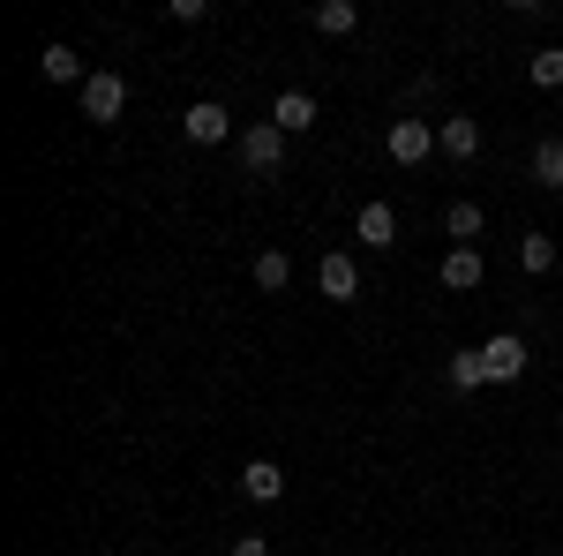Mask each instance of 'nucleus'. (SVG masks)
<instances>
[{
    "label": "nucleus",
    "mask_w": 563,
    "mask_h": 556,
    "mask_svg": "<svg viewBox=\"0 0 563 556\" xmlns=\"http://www.w3.org/2000/svg\"><path fill=\"white\" fill-rule=\"evenodd\" d=\"M353 241H361V249H390V241H398V211H390V204H361Z\"/></svg>",
    "instance_id": "nucleus-8"
},
{
    "label": "nucleus",
    "mask_w": 563,
    "mask_h": 556,
    "mask_svg": "<svg viewBox=\"0 0 563 556\" xmlns=\"http://www.w3.org/2000/svg\"><path fill=\"white\" fill-rule=\"evenodd\" d=\"M316 286H323V301H353L361 294V263H353L346 249H331V257L316 263Z\"/></svg>",
    "instance_id": "nucleus-5"
},
{
    "label": "nucleus",
    "mask_w": 563,
    "mask_h": 556,
    "mask_svg": "<svg viewBox=\"0 0 563 556\" xmlns=\"http://www.w3.org/2000/svg\"><path fill=\"white\" fill-rule=\"evenodd\" d=\"M384 151L398 159V166H421V159H435V121H390V135H384Z\"/></svg>",
    "instance_id": "nucleus-1"
},
{
    "label": "nucleus",
    "mask_w": 563,
    "mask_h": 556,
    "mask_svg": "<svg viewBox=\"0 0 563 556\" xmlns=\"http://www.w3.org/2000/svg\"><path fill=\"white\" fill-rule=\"evenodd\" d=\"M225 556H271V542H263V534H241V542H233Z\"/></svg>",
    "instance_id": "nucleus-20"
},
{
    "label": "nucleus",
    "mask_w": 563,
    "mask_h": 556,
    "mask_svg": "<svg viewBox=\"0 0 563 556\" xmlns=\"http://www.w3.org/2000/svg\"><path fill=\"white\" fill-rule=\"evenodd\" d=\"M481 361H488V384H519L526 377V339L519 331H496V339L481 346Z\"/></svg>",
    "instance_id": "nucleus-3"
},
{
    "label": "nucleus",
    "mask_w": 563,
    "mask_h": 556,
    "mask_svg": "<svg viewBox=\"0 0 563 556\" xmlns=\"http://www.w3.org/2000/svg\"><path fill=\"white\" fill-rule=\"evenodd\" d=\"M481 226H488V218H481V204H466V196H459V204L443 211V233H451L459 249H474V241H481Z\"/></svg>",
    "instance_id": "nucleus-13"
},
{
    "label": "nucleus",
    "mask_w": 563,
    "mask_h": 556,
    "mask_svg": "<svg viewBox=\"0 0 563 556\" xmlns=\"http://www.w3.org/2000/svg\"><path fill=\"white\" fill-rule=\"evenodd\" d=\"M353 23H361V8H353V0H323V8H316V31H323V39H346Z\"/></svg>",
    "instance_id": "nucleus-16"
},
{
    "label": "nucleus",
    "mask_w": 563,
    "mask_h": 556,
    "mask_svg": "<svg viewBox=\"0 0 563 556\" xmlns=\"http://www.w3.org/2000/svg\"><path fill=\"white\" fill-rule=\"evenodd\" d=\"M271 121H278L286 135L316 129V98H308V90H278V106H271Z\"/></svg>",
    "instance_id": "nucleus-11"
},
{
    "label": "nucleus",
    "mask_w": 563,
    "mask_h": 556,
    "mask_svg": "<svg viewBox=\"0 0 563 556\" xmlns=\"http://www.w3.org/2000/svg\"><path fill=\"white\" fill-rule=\"evenodd\" d=\"M526 84H541V90H563V45H541V53L526 61Z\"/></svg>",
    "instance_id": "nucleus-15"
},
{
    "label": "nucleus",
    "mask_w": 563,
    "mask_h": 556,
    "mask_svg": "<svg viewBox=\"0 0 563 556\" xmlns=\"http://www.w3.org/2000/svg\"><path fill=\"white\" fill-rule=\"evenodd\" d=\"M121 106H129V84H121L113 68H98L84 84V121H121Z\"/></svg>",
    "instance_id": "nucleus-4"
},
{
    "label": "nucleus",
    "mask_w": 563,
    "mask_h": 556,
    "mask_svg": "<svg viewBox=\"0 0 563 556\" xmlns=\"http://www.w3.org/2000/svg\"><path fill=\"white\" fill-rule=\"evenodd\" d=\"M241 497L278 504V497H286V467H278V459H249V467H241Z\"/></svg>",
    "instance_id": "nucleus-9"
},
{
    "label": "nucleus",
    "mask_w": 563,
    "mask_h": 556,
    "mask_svg": "<svg viewBox=\"0 0 563 556\" xmlns=\"http://www.w3.org/2000/svg\"><path fill=\"white\" fill-rule=\"evenodd\" d=\"M435 151H443V159H474L481 151V121H466V113L435 121Z\"/></svg>",
    "instance_id": "nucleus-10"
},
{
    "label": "nucleus",
    "mask_w": 563,
    "mask_h": 556,
    "mask_svg": "<svg viewBox=\"0 0 563 556\" xmlns=\"http://www.w3.org/2000/svg\"><path fill=\"white\" fill-rule=\"evenodd\" d=\"M481 384H488V361H481V346H466V353H451V391H466V399H474Z\"/></svg>",
    "instance_id": "nucleus-14"
},
{
    "label": "nucleus",
    "mask_w": 563,
    "mask_h": 556,
    "mask_svg": "<svg viewBox=\"0 0 563 556\" xmlns=\"http://www.w3.org/2000/svg\"><path fill=\"white\" fill-rule=\"evenodd\" d=\"M286 159V129L278 121H256V129H241V166L249 173H271Z\"/></svg>",
    "instance_id": "nucleus-2"
},
{
    "label": "nucleus",
    "mask_w": 563,
    "mask_h": 556,
    "mask_svg": "<svg viewBox=\"0 0 563 556\" xmlns=\"http://www.w3.org/2000/svg\"><path fill=\"white\" fill-rule=\"evenodd\" d=\"M533 181H541V188H563V135H549V143L533 151Z\"/></svg>",
    "instance_id": "nucleus-18"
},
{
    "label": "nucleus",
    "mask_w": 563,
    "mask_h": 556,
    "mask_svg": "<svg viewBox=\"0 0 563 556\" xmlns=\"http://www.w3.org/2000/svg\"><path fill=\"white\" fill-rule=\"evenodd\" d=\"M519 263L533 271V279H541V271H556V241H549V233H526V241H519Z\"/></svg>",
    "instance_id": "nucleus-19"
},
{
    "label": "nucleus",
    "mask_w": 563,
    "mask_h": 556,
    "mask_svg": "<svg viewBox=\"0 0 563 556\" xmlns=\"http://www.w3.org/2000/svg\"><path fill=\"white\" fill-rule=\"evenodd\" d=\"M286 279H294V257H286V249H263V257H256V286H263V294H278Z\"/></svg>",
    "instance_id": "nucleus-17"
},
{
    "label": "nucleus",
    "mask_w": 563,
    "mask_h": 556,
    "mask_svg": "<svg viewBox=\"0 0 563 556\" xmlns=\"http://www.w3.org/2000/svg\"><path fill=\"white\" fill-rule=\"evenodd\" d=\"M45 84H90L84 76V53H76V45H45Z\"/></svg>",
    "instance_id": "nucleus-12"
},
{
    "label": "nucleus",
    "mask_w": 563,
    "mask_h": 556,
    "mask_svg": "<svg viewBox=\"0 0 563 556\" xmlns=\"http://www.w3.org/2000/svg\"><path fill=\"white\" fill-rule=\"evenodd\" d=\"M180 129H188V143H225V129H233V113H225L218 98H196V106L180 113Z\"/></svg>",
    "instance_id": "nucleus-6"
},
{
    "label": "nucleus",
    "mask_w": 563,
    "mask_h": 556,
    "mask_svg": "<svg viewBox=\"0 0 563 556\" xmlns=\"http://www.w3.org/2000/svg\"><path fill=\"white\" fill-rule=\"evenodd\" d=\"M435 279H443L451 294H474L481 279H488V257H481V249H451V257L435 263Z\"/></svg>",
    "instance_id": "nucleus-7"
}]
</instances>
